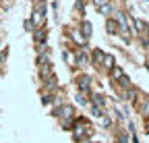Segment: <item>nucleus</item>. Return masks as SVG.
Wrapping results in <instances>:
<instances>
[{"instance_id": "f257e3e1", "label": "nucleus", "mask_w": 149, "mask_h": 143, "mask_svg": "<svg viewBox=\"0 0 149 143\" xmlns=\"http://www.w3.org/2000/svg\"><path fill=\"white\" fill-rule=\"evenodd\" d=\"M79 87L81 89H87L89 87V77H79Z\"/></svg>"}, {"instance_id": "f03ea898", "label": "nucleus", "mask_w": 149, "mask_h": 143, "mask_svg": "<svg viewBox=\"0 0 149 143\" xmlns=\"http://www.w3.org/2000/svg\"><path fill=\"white\" fill-rule=\"evenodd\" d=\"M83 33L85 35H91V25L89 23H83Z\"/></svg>"}, {"instance_id": "7ed1b4c3", "label": "nucleus", "mask_w": 149, "mask_h": 143, "mask_svg": "<svg viewBox=\"0 0 149 143\" xmlns=\"http://www.w3.org/2000/svg\"><path fill=\"white\" fill-rule=\"evenodd\" d=\"M104 62H106V68H112V56H106Z\"/></svg>"}, {"instance_id": "20e7f679", "label": "nucleus", "mask_w": 149, "mask_h": 143, "mask_svg": "<svg viewBox=\"0 0 149 143\" xmlns=\"http://www.w3.org/2000/svg\"><path fill=\"white\" fill-rule=\"evenodd\" d=\"M108 27H110V31H112V33L116 31V23H114V21H108Z\"/></svg>"}, {"instance_id": "39448f33", "label": "nucleus", "mask_w": 149, "mask_h": 143, "mask_svg": "<svg viewBox=\"0 0 149 143\" xmlns=\"http://www.w3.org/2000/svg\"><path fill=\"white\" fill-rule=\"evenodd\" d=\"M95 4L97 6H104V0H95Z\"/></svg>"}, {"instance_id": "423d86ee", "label": "nucleus", "mask_w": 149, "mask_h": 143, "mask_svg": "<svg viewBox=\"0 0 149 143\" xmlns=\"http://www.w3.org/2000/svg\"><path fill=\"white\" fill-rule=\"evenodd\" d=\"M37 2H44V0H37Z\"/></svg>"}, {"instance_id": "0eeeda50", "label": "nucleus", "mask_w": 149, "mask_h": 143, "mask_svg": "<svg viewBox=\"0 0 149 143\" xmlns=\"http://www.w3.org/2000/svg\"><path fill=\"white\" fill-rule=\"evenodd\" d=\"M147 129H149V124H147Z\"/></svg>"}]
</instances>
